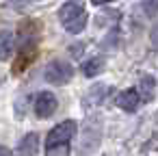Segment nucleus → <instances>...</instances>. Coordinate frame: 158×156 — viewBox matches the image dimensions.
<instances>
[{"label": "nucleus", "mask_w": 158, "mask_h": 156, "mask_svg": "<svg viewBox=\"0 0 158 156\" xmlns=\"http://www.w3.org/2000/svg\"><path fill=\"white\" fill-rule=\"evenodd\" d=\"M141 2V9L147 18H156L158 15V0H139Z\"/></svg>", "instance_id": "13"}, {"label": "nucleus", "mask_w": 158, "mask_h": 156, "mask_svg": "<svg viewBox=\"0 0 158 156\" xmlns=\"http://www.w3.org/2000/svg\"><path fill=\"white\" fill-rule=\"evenodd\" d=\"M82 11H85V0H67V2H63L61 9H59V18H61V22H67L74 15L82 13Z\"/></svg>", "instance_id": "8"}, {"label": "nucleus", "mask_w": 158, "mask_h": 156, "mask_svg": "<svg viewBox=\"0 0 158 156\" xmlns=\"http://www.w3.org/2000/svg\"><path fill=\"white\" fill-rule=\"evenodd\" d=\"M37 152H39V137L37 132H28L18 145V156H37Z\"/></svg>", "instance_id": "7"}, {"label": "nucleus", "mask_w": 158, "mask_h": 156, "mask_svg": "<svg viewBox=\"0 0 158 156\" xmlns=\"http://www.w3.org/2000/svg\"><path fill=\"white\" fill-rule=\"evenodd\" d=\"M56 106H59V102H56V95L52 91H41L35 100V113L41 119H48L50 115H54Z\"/></svg>", "instance_id": "4"}, {"label": "nucleus", "mask_w": 158, "mask_h": 156, "mask_svg": "<svg viewBox=\"0 0 158 156\" xmlns=\"http://www.w3.org/2000/svg\"><path fill=\"white\" fill-rule=\"evenodd\" d=\"M93 5H108V2H115V0H91Z\"/></svg>", "instance_id": "16"}, {"label": "nucleus", "mask_w": 158, "mask_h": 156, "mask_svg": "<svg viewBox=\"0 0 158 156\" xmlns=\"http://www.w3.org/2000/svg\"><path fill=\"white\" fill-rule=\"evenodd\" d=\"M0 156H11V152H9L7 147H2V145H0Z\"/></svg>", "instance_id": "17"}, {"label": "nucleus", "mask_w": 158, "mask_h": 156, "mask_svg": "<svg viewBox=\"0 0 158 156\" xmlns=\"http://www.w3.org/2000/svg\"><path fill=\"white\" fill-rule=\"evenodd\" d=\"M100 143H102V117L100 115H89L82 124L78 152L80 154H93L100 147Z\"/></svg>", "instance_id": "1"}, {"label": "nucleus", "mask_w": 158, "mask_h": 156, "mask_svg": "<svg viewBox=\"0 0 158 156\" xmlns=\"http://www.w3.org/2000/svg\"><path fill=\"white\" fill-rule=\"evenodd\" d=\"M154 87H156V80H154L152 76H145V78L141 80V87H139L141 100L149 102V100H152V95H154Z\"/></svg>", "instance_id": "12"}, {"label": "nucleus", "mask_w": 158, "mask_h": 156, "mask_svg": "<svg viewBox=\"0 0 158 156\" xmlns=\"http://www.w3.org/2000/svg\"><path fill=\"white\" fill-rule=\"evenodd\" d=\"M117 104H119V108H123V111H128V113H134V111L139 108V104H141V93H139V89L130 87V89L121 91V93L117 95Z\"/></svg>", "instance_id": "5"}, {"label": "nucleus", "mask_w": 158, "mask_h": 156, "mask_svg": "<svg viewBox=\"0 0 158 156\" xmlns=\"http://www.w3.org/2000/svg\"><path fill=\"white\" fill-rule=\"evenodd\" d=\"M102 67H104V61L100 57H93V59H89V61L82 63V74L87 78H93V76L102 74Z\"/></svg>", "instance_id": "11"}, {"label": "nucleus", "mask_w": 158, "mask_h": 156, "mask_svg": "<svg viewBox=\"0 0 158 156\" xmlns=\"http://www.w3.org/2000/svg\"><path fill=\"white\" fill-rule=\"evenodd\" d=\"M76 134V121L74 119H67V121H61L56 124L50 132H48V139H46V147H52V145H67Z\"/></svg>", "instance_id": "3"}, {"label": "nucleus", "mask_w": 158, "mask_h": 156, "mask_svg": "<svg viewBox=\"0 0 158 156\" xmlns=\"http://www.w3.org/2000/svg\"><path fill=\"white\" fill-rule=\"evenodd\" d=\"M72 76H74V67H72V63H67V61H63V59L50 61V63L46 65V74H44V78H46L50 85H56V87L69 82Z\"/></svg>", "instance_id": "2"}, {"label": "nucleus", "mask_w": 158, "mask_h": 156, "mask_svg": "<svg viewBox=\"0 0 158 156\" xmlns=\"http://www.w3.org/2000/svg\"><path fill=\"white\" fill-rule=\"evenodd\" d=\"M15 48V37L11 31H0V61H9Z\"/></svg>", "instance_id": "9"}, {"label": "nucleus", "mask_w": 158, "mask_h": 156, "mask_svg": "<svg viewBox=\"0 0 158 156\" xmlns=\"http://www.w3.org/2000/svg\"><path fill=\"white\" fill-rule=\"evenodd\" d=\"M149 41H152V48L158 50V22H154V26L149 31Z\"/></svg>", "instance_id": "15"}, {"label": "nucleus", "mask_w": 158, "mask_h": 156, "mask_svg": "<svg viewBox=\"0 0 158 156\" xmlns=\"http://www.w3.org/2000/svg\"><path fill=\"white\" fill-rule=\"evenodd\" d=\"M69 154V143L67 145H52L46 147V156H67Z\"/></svg>", "instance_id": "14"}, {"label": "nucleus", "mask_w": 158, "mask_h": 156, "mask_svg": "<svg viewBox=\"0 0 158 156\" xmlns=\"http://www.w3.org/2000/svg\"><path fill=\"white\" fill-rule=\"evenodd\" d=\"M87 20H89V15H87V11H82V13L74 15L72 20L63 22V26H65V31H67V33H72V35H78V33H82V31H85V26H87Z\"/></svg>", "instance_id": "10"}, {"label": "nucleus", "mask_w": 158, "mask_h": 156, "mask_svg": "<svg viewBox=\"0 0 158 156\" xmlns=\"http://www.w3.org/2000/svg\"><path fill=\"white\" fill-rule=\"evenodd\" d=\"M106 95H108V87H106V85H93V87L87 91L82 104L89 106V108H98V106L106 100Z\"/></svg>", "instance_id": "6"}]
</instances>
